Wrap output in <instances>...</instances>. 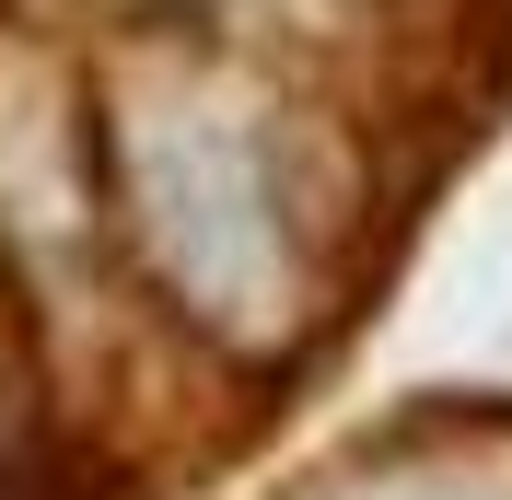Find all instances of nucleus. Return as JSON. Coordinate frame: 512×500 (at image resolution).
Masks as SVG:
<instances>
[{
	"mask_svg": "<svg viewBox=\"0 0 512 500\" xmlns=\"http://www.w3.org/2000/svg\"><path fill=\"white\" fill-rule=\"evenodd\" d=\"M105 198L128 221V256L163 303L210 338H280L315 303L326 245H338V187H326V128L280 105L268 82L163 35L128 47L117 94L94 117Z\"/></svg>",
	"mask_w": 512,
	"mask_h": 500,
	"instance_id": "nucleus-1",
	"label": "nucleus"
},
{
	"mask_svg": "<svg viewBox=\"0 0 512 500\" xmlns=\"http://www.w3.org/2000/svg\"><path fill=\"white\" fill-rule=\"evenodd\" d=\"M326 500H512V477H478V466H373V477H326Z\"/></svg>",
	"mask_w": 512,
	"mask_h": 500,
	"instance_id": "nucleus-2",
	"label": "nucleus"
},
{
	"mask_svg": "<svg viewBox=\"0 0 512 500\" xmlns=\"http://www.w3.org/2000/svg\"><path fill=\"white\" fill-rule=\"evenodd\" d=\"M163 12H210V0H163Z\"/></svg>",
	"mask_w": 512,
	"mask_h": 500,
	"instance_id": "nucleus-3",
	"label": "nucleus"
}]
</instances>
